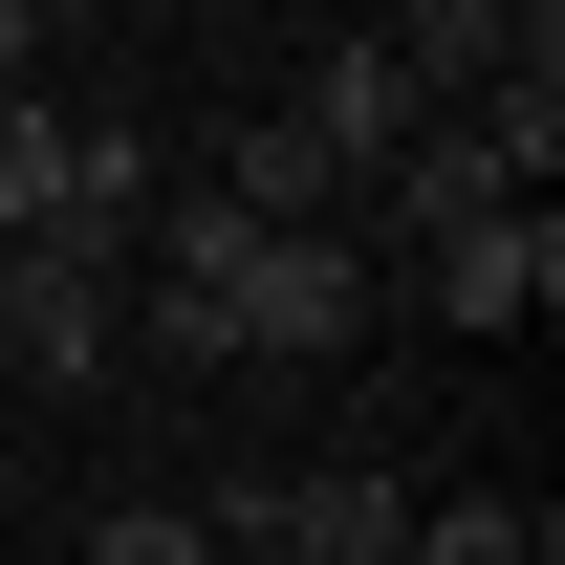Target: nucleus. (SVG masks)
<instances>
[{
	"mask_svg": "<svg viewBox=\"0 0 565 565\" xmlns=\"http://www.w3.org/2000/svg\"><path fill=\"white\" fill-rule=\"evenodd\" d=\"M22 22H44V44H66V22H109V0H22Z\"/></svg>",
	"mask_w": 565,
	"mask_h": 565,
	"instance_id": "11",
	"label": "nucleus"
},
{
	"mask_svg": "<svg viewBox=\"0 0 565 565\" xmlns=\"http://www.w3.org/2000/svg\"><path fill=\"white\" fill-rule=\"evenodd\" d=\"M217 544H262V565H392L414 544V500L370 479V457H305V479H239V500H196Z\"/></svg>",
	"mask_w": 565,
	"mask_h": 565,
	"instance_id": "3",
	"label": "nucleus"
},
{
	"mask_svg": "<svg viewBox=\"0 0 565 565\" xmlns=\"http://www.w3.org/2000/svg\"><path fill=\"white\" fill-rule=\"evenodd\" d=\"M392 565H544V500H522V479H500V500H414Z\"/></svg>",
	"mask_w": 565,
	"mask_h": 565,
	"instance_id": "7",
	"label": "nucleus"
},
{
	"mask_svg": "<svg viewBox=\"0 0 565 565\" xmlns=\"http://www.w3.org/2000/svg\"><path fill=\"white\" fill-rule=\"evenodd\" d=\"M217 565H262V544H217Z\"/></svg>",
	"mask_w": 565,
	"mask_h": 565,
	"instance_id": "12",
	"label": "nucleus"
},
{
	"mask_svg": "<svg viewBox=\"0 0 565 565\" xmlns=\"http://www.w3.org/2000/svg\"><path fill=\"white\" fill-rule=\"evenodd\" d=\"M0 370L109 392L131 370V239H0Z\"/></svg>",
	"mask_w": 565,
	"mask_h": 565,
	"instance_id": "1",
	"label": "nucleus"
},
{
	"mask_svg": "<svg viewBox=\"0 0 565 565\" xmlns=\"http://www.w3.org/2000/svg\"><path fill=\"white\" fill-rule=\"evenodd\" d=\"M435 131V87L392 66V22H370V44H327V66H305V152H327V174H392V152Z\"/></svg>",
	"mask_w": 565,
	"mask_h": 565,
	"instance_id": "5",
	"label": "nucleus"
},
{
	"mask_svg": "<svg viewBox=\"0 0 565 565\" xmlns=\"http://www.w3.org/2000/svg\"><path fill=\"white\" fill-rule=\"evenodd\" d=\"M217 327H239V370H349V349H370V239H327V217H305V239H262Z\"/></svg>",
	"mask_w": 565,
	"mask_h": 565,
	"instance_id": "2",
	"label": "nucleus"
},
{
	"mask_svg": "<svg viewBox=\"0 0 565 565\" xmlns=\"http://www.w3.org/2000/svg\"><path fill=\"white\" fill-rule=\"evenodd\" d=\"M544 305H565V217H544V196H500V217L435 239V327H479V349H500V327H544Z\"/></svg>",
	"mask_w": 565,
	"mask_h": 565,
	"instance_id": "4",
	"label": "nucleus"
},
{
	"mask_svg": "<svg viewBox=\"0 0 565 565\" xmlns=\"http://www.w3.org/2000/svg\"><path fill=\"white\" fill-rule=\"evenodd\" d=\"M22 66H44V22H22V0H0V87H22Z\"/></svg>",
	"mask_w": 565,
	"mask_h": 565,
	"instance_id": "10",
	"label": "nucleus"
},
{
	"mask_svg": "<svg viewBox=\"0 0 565 565\" xmlns=\"http://www.w3.org/2000/svg\"><path fill=\"white\" fill-rule=\"evenodd\" d=\"M87 565H217V522H196V500H109V522H87Z\"/></svg>",
	"mask_w": 565,
	"mask_h": 565,
	"instance_id": "8",
	"label": "nucleus"
},
{
	"mask_svg": "<svg viewBox=\"0 0 565 565\" xmlns=\"http://www.w3.org/2000/svg\"><path fill=\"white\" fill-rule=\"evenodd\" d=\"M370 196L414 217V239H457V217H500V152H479V131H414L392 174H370Z\"/></svg>",
	"mask_w": 565,
	"mask_h": 565,
	"instance_id": "6",
	"label": "nucleus"
},
{
	"mask_svg": "<svg viewBox=\"0 0 565 565\" xmlns=\"http://www.w3.org/2000/svg\"><path fill=\"white\" fill-rule=\"evenodd\" d=\"M414 22H500V44H565V0H414Z\"/></svg>",
	"mask_w": 565,
	"mask_h": 565,
	"instance_id": "9",
	"label": "nucleus"
}]
</instances>
